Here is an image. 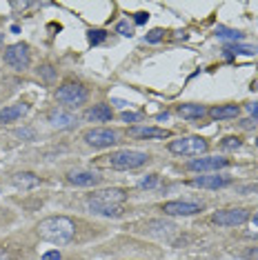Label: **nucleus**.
Wrapping results in <instances>:
<instances>
[{"label": "nucleus", "instance_id": "f257e3e1", "mask_svg": "<svg viewBox=\"0 0 258 260\" xmlns=\"http://www.w3.org/2000/svg\"><path fill=\"white\" fill-rule=\"evenodd\" d=\"M74 234H76V227L69 218L64 216H51V218H45L40 220L38 224V236L43 240H49V242H56V245H67V242L74 240Z\"/></svg>", "mask_w": 258, "mask_h": 260}, {"label": "nucleus", "instance_id": "f03ea898", "mask_svg": "<svg viewBox=\"0 0 258 260\" xmlns=\"http://www.w3.org/2000/svg\"><path fill=\"white\" fill-rule=\"evenodd\" d=\"M127 193L122 189H103L96 191L87 198V207L93 214H103V216H116L120 211V205L125 203Z\"/></svg>", "mask_w": 258, "mask_h": 260}, {"label": "nucleus", "instance_id": "7ed1b4c3", "mask_svg": "<svg viewBox=\"0 0 258 260\" xmlns=\"http://www.w3.org/2000/svg\"><path fill=\"white\" fill-rule=\"evenodd\" d=\"M149 160L147 151H138V149H122L109 156V165L114 169H138Z\"/></svg>", "mask_w": 258, "mask_h": 260}, {"label": "nucleus", "instance_id": "20e7f679", "mask_svg": "<svg viewBox=\"0 0 258 260\" xmlns=\"http://www.w3.org/2000/svg\"><path fill=\"white\" fill-rule=\"evenodd\" d=\"M169 151L178 153V156H201V153L207 151V140L198 138V136H187V138L180 140H172Z\"/></svg>", "mask_w": 258, "mask_h": 260}, {"label": "nucleus", "instance_id": "39448f33", "mask_svg": "<svg viewBox=\"0 0 258 260\" xmlns=\"http://www.w3.org/2000/svg\"><path fill=\"white\" fill-rule=\"evenodd\" d=\"M56 98L58 103L67 105V107H78V105H83L87 100V89L83 85H78V82H67V85H62L56 91Z\"/></svg>", "mask_w": 258, "mask_h": 260}, {"label": "nucleus", "instance_id": "423d86ee", "mask_svg": "<svg viewBox=\"0 0 258 260\" xmlns=\"http://www.w3.org/2000/svg\"><path fill=\"white\" fill-rule=\"evenodd\" d=\"M5 62L9 64V67L18 69V72H22V69L29 67V47L25 43H16L5 49Z\"/></svg>", "mask_w": 258, "mask_h": 260}, {"label": "nucleus", "instance_id": "0eeeda50", "mask_svg": "<svg viewBox=\"0 0 258 260\" xmlns=\"http://www.w3.org/2000/svg\"><path fill=\"white\" fill-rule=\"evenodd\" d=\"M249 211L243 209V207H234V209H222L214 214V222L220 224V227H236V224L247 222Z\"/></svg>", "mask_w": 258, "mask_h": 260}, {"label": "nucleus", "instance_id": "6e6552de", "mask_svg": "<svg viewBox=\"0 0 258 260\" xmlns=\"http://www.w3.org/2000/svg\"><path fill=\"white\" fill-rule=\"evenodd\" d=\"M85 140H87V145H91V147H111L118 143V134H116L114 129L96 127L85 134Z\"/></svg>", "mask_w": 258, "mask_h": 260}, {"label": "nucleus", "instance_id": "1a4fd4ad", "mask_svg": "<svg viewBox=\"0 0 258 260\" xmlns=\"http://www.w3.org/2000/svg\"><path fill=\"white\" fill-rule=\"evenodd\" d=\"M230 160L227 158H218V156H207V158H194V160L187 165L191 171H218L222 167H227Z\"/></svg>", "mask_w": 258, "mask_h": 260}, {"label": "nucleus", "instance_id": "9d476101", "mask_svg": "<svg viewBox=\"0 0 258 260\" xmlns=\"http://www.w3.org/2000/svg\"><path fill=\"white\" fill-rule=\"evenodd\" d=\"M203 207L198 203H187V200H174V203H165V207H163L167 216H194Z\"/></svg>", "mask_w": 258, "mask_h": 260}, {"label": "nucleus", "instance_id": "9b49d317", "mask_svg": "<svg viewBox=\"0 0 258 260\" xmlns=\"http://www.w3.org/2000/svg\"><path fill=\"white\" fill-rule=\"evenodd\" d=\"M232 185V178L227 176H218V174H207V176H198L191 180V187H201V189H220Z\"/></svg>", "mask_w": 258, "mask_h": 260}, {"label": "nucleus", "instance_id": "f8f14e48", "mask_svg": "<svg viewBox=\"0 0 258 260\" xmlns=\"http://www.w3.org/2000/svg\"><path fill=\"white\" fill-rule=\"evenodd\" d=\"M49 122L58 129H69L78 122V116L72 114V111H67V109H54L49 114Z\"/></svg>", "mask_w": 258, "mask_h": 260}, {"label": "nucleus", "instance_id": "ddd939ff", "mask_svg": "<svg viewBox=\"0 0 258 260\" xmlns=\"http://www.w3.org/2000/svg\"><path fill=\"white\" fill-rule=\"evenodd\" d=\"M67 178L76 187H93V185H98V182H101V176H98V174H93V171H83V169L69 171Z\"/></svg>", "mask_w": 258, "mask_h": 260}, {"label": "nucleus", "instance_id": "4468645a", "mask_svg": "<svg viewBox=\"0 0 258 260\" xmlns=\"http://www.w3.org/2000/svg\"><path fill=\"white\" fill-rule=\"evenodd\" d=\"M29 111L27 105H9V107H5V109H0V122H14V120H18V118H22Z\"/></svg>", "mask_w": 258, "mask_h": 260}, {"label": "nucleus", "instance_id": "2eb2a0df", "mask_svg": "<svg viewBox=\"0 0 258 260\" xmlns=\"http://www.w3.org/2000/svg\"><path fill=\"white\" fill-rule=\"evenodd\" d=\"M85 120H89V122H109L111 120V107L109 105H96V107L87 109Z\"/></svg>", "mask_w": 258, "mask_h": 260}, {"label": "nucleus", "instance_id": "dca6fc26", "mask_svg": "<svg viewBox=\"0 0 258 260\" xmlns=\"http://www.w3.org/2000/svg\"><path fill=\"white\" fill-rule=\"evenodd\" d=\"M129 134L134 138H169V132L158 129V127H132Z\"/></svg>", "mask_w": 258, "mask_h": 260}, {"label": "nucleus", "instance_id": "f3484780", "mask_svg": "<svg viewBox=\"0 0 258 260\" xmlns=\"http://www.w3.org/2000/svg\"><path fill=\"white\" fill-rule=\"evenodd\" d=\"M240 114V109L236 105H222V107H214L209 111V116L214 118V120H227V118H236Z\"/></svg>", "mask_w": 258, "mask_h": 260}, {"label": "nucleus", "instance_id": "a211bd4d", "mask_svg": "<svg viewBox=\"0 0 258 260\" xmlns=\"http://www.w3.org/2000/svg\"><path fill=\"white\" fill-rule=\"evenodd\" d=\"M178 114L183 118H187V120H196V118H203L207 114V109H205L203 105H180Z\"/></svg>", "mask_w": 258, "mask_h": 260}, {"label": "nucleus", "instance_id": "6ab92c4d", "mask_svg": "<svg viewBox=\"0 0 258 260\" xmlns=\"http://www.w3.org/2000/svg\"><path fill=\"white\" fill-rule=\"evenodd\" d=\"M225 54L227 56H236V54H245V56H254L258 54V47H251V45H227L225 47Z\"/></svg>", "mask_w": 258, "mask_h": 260}, {"label": "nucleus", "instance_id": "aec40b11", "mask_svg": "<svg viewBox=\"0 0 258 260\" xmlns=\"http://www.w3.org/2000/svg\"><path fill=\"white\" fill-rule=\"evenodd\" d=\"M38 182H40L38 176H34V174H16L14 176V185L22 187V189H31V187H36Z\"/></svg>", "mask_w": 258, "mask_h": 260}, {"label": "nucleus", "instance_id": "412c9836", "mask_svg": "<svg viewBox=\"0 0 258 260\" xmlns=\"http://www.w3.org/2000/svg\"><path fill=\"white\" fill-rule=\"evenodd\" d=\"M216 36L220 40H232V43H240V40H243V34L236 31V29H230V27H216Z\"/></svg>", "mask_w": 258, "mask_h": 260}, {"label": "nucleus", "instance_id": "4be33fe9", "mask_svg": "<svg viewBox=\"0 0 258 260\" xmlns=\"http://www.w3.org/2000/svg\"><path fill=\"white\" fill-rule=\"evenodd\" d=\"M116 31H118L120 36H125V38H132L134 36V25L129 20H120L118 25H116Z\"/></svg>", "mask_w": 258, "mask_h": 260}, {"label": "nucleus", "instance_id": "5701e85b", "mask_svg": "<svg viewBox=\"0 0 258 260\" xmlns=\"http://www.w3.org/2000/svg\"><path fill=\"white\" fill-rule=\"evenodd\" d=\"M105 38H107V34H105L103 29H91V31H89V43H91V45L103 43Z\"/></svg>", "mask_w": 258, "mask_h": 260}, {"label": "nucleus", "instance_id": "b1692460", "mask_svg": "<svg viewBox=\"0 0 258 260\" xmlns=\"http://www.w3.org/2000/svg\"><path fill=\"white\" fill-rule=\"evenodd\" d=\"M120 118H122V122H138V120H143V114H138V111H125Z\"/></svg>", "mask_w": 258, "mask_h": 260}, {"label": "nucleus", "instance_id": "393cba45", "mask_svg": "<svg viewBox=\"0 0 258 260\" xmlns=\"http://www.w3.org/2000/svg\"><path fill=\"white\" fill-rule=\"evenodd\" d=\"M156 182H158V176L151 174V176H147V178L140 180V189H151V187H156Z\"/></svg>", "mask_w": 258, "mask_h": 260}, {"label": "nucleus", "instance_id": "a878e982", "mask_svg": "<svg viewBox=\"0 0 258 260\" xmlns=\"http://www.w3.org/2000/svg\"><path fill=\"white\" fill-rule=\"evenodd\" d=\"M222 149H227V151H232V149H238V147H240V140L238 138H225V140H222Z\"/></svg>", "mask_w": 258, "mask_h": 260}, {"label": "nucleus", "instance_id": "bb28decb", "mask_svg": "<svg viewBox=\"0 0 258 260\" xmlns=\"http://www.w3.org/2000/svg\"><path fill=\"white\" fill-rule=\"evenodd\" d=\"M163 38V29H151L147 34V43H158Z\"/></svg>", "mask_w": 258, "mask_h": 260}, {"label": "nucleus", "instance_id": "cd10ccee", "mask_svg": "<svg viewBox=\"0 0 258 260\" xmlns=\"http://www.w3.org/2000/svg\"><path fill=\"white\" fill-rule=\"evenodd\" d=\"M43 260H60V253L58 251H47L43 256Z\"/></svg>", "mask_w": 258, "mask_h": 260}, {"label": "nucleus", "instance_id": "c85d7f7f", "mask_svg": "<svg viewBox=\"0 0 258 260\" xmlns=\"http://www.w3.org/2000/svg\"><path fill=\"white\" fill-rule=\"evenodd\" d=\"M247 111H249V114L254 116V118H258V103H249V105H247Z\"/></svg>", "mask_w": 258, "mask_h": 260}, {"label": "nucleus", "instance_id": "c756f323", "mask_svg": "<svg viewBox=\"0 0 258 260\" xmlns=\"http://www.w3.org/2000/svg\"><path fill=\"white\" fill-rule=\"evenodd\" d=\"M147 18H149V16L145 14V11H140V14H136V25H143V22L147 20Z\"/></svg>", "mask_w": 258, "mask_h": 260}, {"label": "nucleus", "instance_id": "7c9ffc66", "mask_svg": "<svg viewBox=\"0 0 258 260\" xmlns=\"http://www.w3.org/2000/svg\"><path fill=\"white\" fill-rule=\"evenodd\" d=\"M249 258H254V260H258V249H249Z\"/></svg>", "mask_w": 258, "mask_h": 260}, {"label": "nucleus", "instance_id": "2f4dec72", "mask_svg": "<svg viewBox=\"0 0 258 260\" xmlns=\"http://www.w3.org/2000/svg\"><path fill=\"white\" fill-rule=\"evenodd\" d=\"M167 118H169L167 111H165V114H158V120H167Z\"/></svg>", "mask_w": 258, "mask_h": 260}, {"label": "nucleus", "instance_id": "473e14b6", "mask_svg": "<svg viewBox=\"0 0 258 260\" xmlns=\"http://www.w3.org/2000/svg\"><path fill=\"white\" fill-rule=\"evenodd\" d=\"M0 260H9V256L5 251H0Z\"/></svg>", "mask_w": 258, "mask_h": 260}, {"label": "nucleus", "instance_id": "72a5a7b5", "mask_svg": "<svg viewBox=\"0 0 258 260\" xmlns=\"http://www.w3.org/2000/svg\"><path fill=\"white\" fill-rule=\"evenodd\" d=\"M254 222H256V224H258V214H256V216H254Z\"/></svg>", "mask_w": 258, "mask_h": 260}, {"label": "nucleus", "instance_id": "f704fd0d", "mask_svg": "<svg viewBox=\"0 0 258 260\" xmlns=\"http://www.w3.org/2000/svg\"><path fill=\"white\" fill-rule=\"evenodd\" d=\"M230 260H243V258H230Z\"/></svg>", "mask_w": 258, "mask_h": 260}]
</instances>
